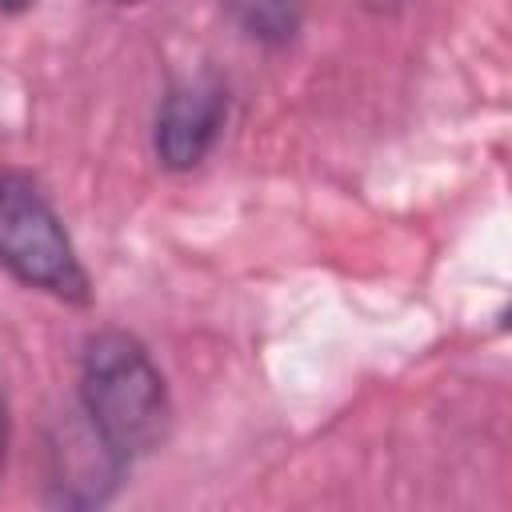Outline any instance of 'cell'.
Here are the masks:
<instances>
[{
  "instance_id": "cell-1",
  "label": "cell",
  "mask_w": 512,
  "mask_h": 512,
  "mask_svg": "<svg viewBox=\"0 0 512 512\" xmlns=\"http://www.w3.org/2000/svg\"><path fill=\"white\" fill-rule=\"evenodd\" d=\"M80 412L92 436L124 468L168 440L172 400L152 352L124 328H104L80 352Z\"/></svg>"
},
{
  "instance_id": "cell-2",
  "label": "cell",
  "mask_w": 512,
  "mask_h": 512,
  "mask_svg": "<svg viewBox=\"0 0 512 512\" xmlns=\"http://www.w3.org/2000/svg\"><path fill=\"white\" fill-rule=\"evenodd\" d=\"M0 268L60 304H92L88 268L48 192L20 168L0 172Z\"/></svg>"
},
{
  "instance_id": "cell-3",
  "label": "cell",
  "mask_w": 512,
  "mask_h": 512,
  "mask_svg": "<svg viewBox=\"0 0 512 512\" xmlns=\"http://www.w3.org/2000/svg\"><path fill=\"white\" fill-rule=\"evenodd\" d=\"M228 120V92L216 76H188L172 84L152 120V152L168 172H192L208 160Z\"/></svg>"
},
{
  "instance_id": "cell-4",
  "label": "cell",
  "mask_w": 512,
  "mask_h": 512,
  "mask_svg": "<svg viewBox=\"0 0 512 512\" xmlns=\"http://www.w3.org/2000/svg\"><path fill=\"white\" fill-rule=\"evenodd\" d=\"M220 8L240 24V32L256 44L280 48L300 28V0H220Z\"/></svg>"
},
{
  "instance_id": "cell-5",
  "label": "cell",
  "mask_w": 512,
  "mask_h": 512,
  "mask_svg": "<svg viewBox=\"0 0 512 512\" xmlns=\"http://www.w3.org/2000/svg\"><path fill=\"white\" fill-rule=\"evenodd\" d=\"M4 460H8V400L0 388V472H4Z\"/></svg>"
},
{
  "instance_id": "cell-6",
  "label": "cell",
  "mask_w": 512,
  "mask_h": 512,
  "mask_svg": "<svg viewBox=\"0 0 512 512\" xmlns=\"http://www.w3.org/2000/svg\"><path fill=\"white\" fill-rule=\"evenodd\" d=\"M36 0H0V16H20V12H28Z\"/></svg>"
},
{
  "instance_id": "cell-7",
  "label": "cell",
  "mask_w": 512,
  "mask_h": 512,
  "mask_svg": "<svg viewBox=\"0 0 512 512\" xmlns=\"http://www.w3.org/2000/svg\"><path fill=\"white\" fill-rule=\"evenodd\" d=\"M364 4H368V8H380V12H384V8H396V4H404V0H364Z\"/></svg>"
},
{
  "instance_id": "cell-8",
  "label": "cell",
  "mask_w": 512,
  "mask_h": 512,
  "mask_svg": "<svg viewBox=\"0 0 512 512\" xmlns=\"http://www.w3.org/2000/svg\"><path fill=\"white\" fill-rule=\"evenodd\" d=\"M108 4H140V0H108Z\"/></svg>"
}]
</instances>
